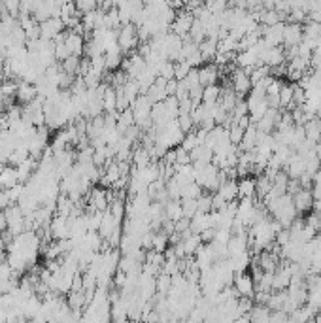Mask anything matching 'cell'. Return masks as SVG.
<instances>
[{
    "label": "cell",
    "instance_id": "1",
    "mask_svg": "<svg viewBox=\"0 0 321 323\" xmlns=\"http://www.w3.org/2000/svg\"><path fill=\"white\" fill-rule=\"evenodd\" d=\"M138 25L134 23H123L118 30V46L121 51H130L138 44Z\"/></svg>",
    "mask_w": 321,
    "mask_h": 323
},
{
    "label": "cell",
    "instance_id": "2",
    "mask_svg": "<svg viewBox=\"0 0 321 323\" xmlns=\"http://www.w3.org/2000/svg\"><path fill=\"white\" fill-rule=\"evenodd\" d=\"M234 289L238 291L240 297H250L254 298L255 295V286H254V278H252V272H236L234 276Z\"/></svg>",
    "mask_w": 321,
    "mask_h": 323
},
{
    "label": "cell",
    "instance_id": "3",
    "mask_svg": "<svg viewBox=\"0 0 321 323\" xmlns=\"http://www.w3.org/2000/svg\"><path fill=\"white\" fill-rule=\"evenodd\" d=\"M193 21H194V16L191 14V12H178L176 19L172 21L174 34L182 36V38L189 36V32H191V26H193Z\"/></svg>",
    "mask_w": 321,
    "mask_h": 323
},
{
    "label": "cell",
    "instance_id": "4",
    "mask_svg": "<svg viewBox=\"0 0 321 323\" xmlns=\"http://www.w3.org/2000/svg\"><path fill=\"white\" fill-rule=\"evenodd\" d=\"M304 38V26L302 23H286L284 26V46H298Z\"/></svg>",
    "mask_w": 321,
    "mask_h": 323
},
{
    "label": "cell",
    "instance_id": "5",
    "mask_svg": "<svg viewBox=\"0 0 321 323\" xmlns=\"http://www.w3.org/2000/svg\"><path fill=\"white\" fill-rule=\"evenodd\" d=\"M293 196V204H295L296 212L304 214V212H310L314 208V195H312V189H306V187H300Z\"/></svg>",
    "mask_w": 321,
    "mask_h": 323
},
{
    "label": "cell",
    "instance_id": "6",
    "mask_svg": "<svg viewBox=\"0 0 321 323\" xmlns=\"http://www.w3.org/2000/svg\"><path fill=\"white\" fill-rule=\"evenodd\" d=\"M64 23L60 21V17H48L46 21L40 23V36L42 40H51L53 36H60Z\"/></svg>",
    "mask_w": 321,
    "mask_h": 323
},
{
    "label": "cell",
    "instance_id": "7",
    "mask_svg": "<svg viewBox=\"0 0 321 323\" xmlns=\"http://www.w3.org/2000/svg\"><path fill=\"white\" fill-rule=\"evenodd\" d=\"M216 193L223 196L227 202H230V200H236V198H238V182H236V180H232V178L225 180V182L218 187V191H216Z\"/></svg>",
    "mask_w": 321,
    "mask_h": 323
},
{
    "label": "cell",
    "instance_id": "8",
    "mask_svg": "<svg viewBox=\"0 0 321 323\" xmlns=\"http://www.w3.org/2000/svg\"><path fill=\"white\" fill-rule=\"evenodd\" d=\"M218 80H220V70L216 64H206V66L198 68V82L202 87L210 84H218Z\"/></svg>",
    "mask_w": 321,
    "mask_h": 323
},
{
    "label": "cell",
    "instance_id": "9",
    "mask_svg": "<svg viewBox=\"0 0 321 323\" xmlns=\"http://www.w3.org/2000/svg\"><path fill=\"white\" fill-rule=\"evenodd\" d=\"M238 196L240 198H254L255 196V178H240L238 182Z\"/></svg>",
    "mask_w": 321,
    "mask_h": 323
},
{
    "label": "cell",
    "instance_id": "10",
    "mask_svg": "<svg viewBox=\"0 0 321 323\" xmlns=\"http://www.w3.org/2000/svg\"><path fill=\"white\" fill-rule=\"evenodd\" d=\"M16 96L19 98V102H25V104H28V102H32L34 98H36V87H32L28 82H25V84H19V85H17Z\"/></svg>",
    "mask_w": 321,
    "mask_h": 323
},
{
    "label": "cell",
    "instance_id": "11",
    "mask_svg": "<svg viewBox=\"0 0 321 323\" xmlns=\"http://www.w3.org/2000/svg\"><path fill=\"white\" fill-rule=\"evenodd\" d=\"M293 93H295V84H282L280 89V108L286 110L293 102Z\"/></svg>",
    "mask_w": 321,
    "mask_h": 323
},
{
    "label": "cell",
    "instance_id": "12",
    "mask_svg": "<svg viewBox=\"0 0 321 323\" xmlns=\"http://www.w3.org/2000/svg\"><path fill=\"white\" fill-rule=\"evenodd\" d=\"M80 66H82V62H80L78 55H70L62 60V72H66L68 76H74L76 72H80Z\"/></svg>",
    "mask_w": 321,
    "mask_h": 323
},
{
    "label": "cell",
    "instance_id": "13",
    "mask_svg": "<svg viewBox=\"0 0 321 323\" xmlns=\"http://www.w3.org/2000/svg\"><path fill=\"white\" fill-rule=\"evenodd\" d=\"M182 202V210H184V216L186 218H193L194 214L198 212V204H196V198H180Z\"/></svg>",
    "mask_w": 321,
    "mask_h": 323
},
{
    "label": "cell",
    "instance_id": "14",
    "mask_svg": "<svg viewBox=\"0 0 321 323\" xmlns=\"http://www.w3.org/2000/svg\"><path fill=\"white\" fill-rule=\"evenodd\" d=\"M227 132H228V140H230L232 144L238 146L240 142H242V138H244L246 128H242L240 125H236V123H232V125L227 128Z\"/></svg>",
    "mask_w": 321,
    "mask_h": 323
},
{
    "label": "cell",
    "instance_id": "15",
    "mask_svg": "<svg viewBox=\"0 0 321 323\" xmlns=\"http://www.w3.org/2000/svg\"><path fill=\"white\" fill-rule=\"evenodd\" d=\"M98 2H100V0H74L76 10L80 12V14H87V12H93V10H96Z\"/></svg>",
    "mask_w": 321,
    "mask_h": 323
},
{
    "label": "cell",
    "instance_id": "16",
    "mask_svg": "<svg viewBox=\"0 0 321 323\" xmlns=\"http://www.w3.org/2000/svg\"><path fill=\"white\" fill-rule=\"evenodd\" d=\"M214 195V193H212ZM212 195H200L196 198V204H198V212L208 214L212 212Z\"/></svg>",
    "mask_w": 321,
    "mask_h": 323
}]
</instances>
